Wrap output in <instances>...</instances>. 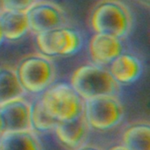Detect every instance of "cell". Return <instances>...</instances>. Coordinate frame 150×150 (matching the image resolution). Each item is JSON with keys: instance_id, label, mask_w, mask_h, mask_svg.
Returning <instances> with one entry per match:
<instances>
[{"instance_id": "1", "label": "cell", "mask_w": 150, "mask_h": 150, "mask_svg": "<svg viewBox=\"0 0 150 150\" xmlns=\"http://www.w3.org/2000/svg\"><path fill=\"white\" fill-rule=\"evenodd\" d=\"M133 23V14L121 0H100L89 15L93 33L110 34L123 40L131 34Z\"/></svg>"}, {"instance_id": "2", "label": "cell", "mask_w": 150, "mask_h": 150, "mask_svg": "<svg viewBox=\"0 0 150 150\" xmlns=\"http://www.w3.org/2000/svg\"><path fill=\"white\" fill-rule=\"evenodd\" d=\"M69 83L84 101L103 96H118L121 91V87L112 78L108 67L93 63L75 69Z\"/></svg>"}, {"instance_id": "3", "label": "cell", "mask_w": 150, "mask_h": 150, "mask_svg": "<svg viewBox=\"0 0 150 150\" xmlns=\"http://www.w3.org/2000/svg\"><path fill=\"white\" fill-rule=\"evenodd\" d=\"M18 80L27 94L38 96L57 80V67L51 57L41 53L23 57L15 69Z\"/></svg>"}, {"instance_id": "4", "label": "cell", "mask_w": 150, "mask_h": 150, "mask_svg": "<svg viewBox=\"0 0 150 150\" xmlns=\"http://www.w3.org/2000/svg\"><path fill=\"white\" fill-rule=\"evenodd\" d=\"M46 111L57 122L70 121L83 115L84 100L69 82H55L37 96Z\"/></svg>"}, {"instance_id": "5", "label": "cell", "mask_w": 150, "mask_h": 150, "mask_svg": "<svg viewBox=\"0 0 150 150\" xmlns=\"http://www.w3.org/2000/svg\"><path fill=\"white\" fill-rule=\"evenodd\" d=\"M35 44L39 53L49 57H71L81 51L84 36L80 30L66 25L36 34Z\"/></svg>"}, {"instance_id": "6", "label": "cell", "mask_w": 150, "mask_h": 150, "mask_svg": "<svg viewBox=\"0 0 150 150\" xmlns=\"http://www.w3.org/2000/svg\"><path fill=\"white\" fill-rule=\"evenodd\" d=\"M83 115L89 128L105 132L123 122L125 107L118 96H98L85 100Z\"/></svg>"}, {"instance_id": "7", "label": "cell", "mask_w": 150, "mask_h": 150, "mask_svg": "<svg viewBox=\"0 0 150 150\" xmlns=\"http://www.w3.org/2000/svg\"><path fill=\"white\" fill-rule=\"evenodd\" d=\"M29 31L36 35L67 25L64 10L49 0H36L26 10Z\"/></svg>"}, {"instance_id": "8", "label": "cell", "mask_w": 150, "mask_h": 150, "mask_svg": "<svg viewBox=\"0 0 150 150\" xmlns=\"http://www.w3.org/2000/svg\"><path fill=\"white\" fill-rule=\"evenodd\" d=\"M124 51V40L110 34L94 33L88 44V53L91 63L101 66L107 67Z\"/></svg>"}, {"instance_id": "9", "label": "cell", "mask_w": 150, "mask_h": 150, "mask_svg": "<svg viewBox=\"0 0 150 150\" xmlns=\"http://www.w3.org/2000/svg\"><path fill=\"white\" fill-rule=\"evenodd\" d=\"M112 78L120 86L133 84L144 72L142 61L137 56L124 51L107 66Z\"/></svg>"}, {"instance_id": "10", "label": "cell", "mask_w": 150, "mask_h": 150, "mask_svg": "<svg viewBox=\"0 0 150 150\" xmlns=\"http://www.w3.org/2000/svg\"><path fill=\"white\" fill-rule=\"evenodd\" d=\"M6 131H25L31 128V102L25 97L13 100L0 108Z\"/></svg>"}, {"instance_id": "11", "label": "cell", "mask_w": 150, "mask_h": 150, "mask_svg": "<svg viewBox=\"0 0 150 150\" xmlns=\"http://www.w3.org/2000/svg\"><path fill=\"white\" fill-rule=\"evenodd\" d=\"M88 130L89 126L82 115L70 121L57 122L52 132L61 144L76 150L83 146Z\"/></svg>"}, {"instance_id": "12", "label": "cell", "mask_w": 150, "mask_h": 150, "mask_svg": "<svg viewBox=\"0 0 150 150\" xmlns=\"http://www.w3.org/2000/svg\"><path fill=\"white\" fill-rule=\"evenodd\" d=\"M0 150H42V145L33 130L6 131L0 136Z\"/></svg>"}, {"instance_id": "13", "label": "cell", "mask_w": 150, "mask_h": 150, "mask_svg": "<svg viewBox=\"0 0 150 150\" xmlns=\"http://www.w3.org/2000/svg\"><path fill=\"white\" fill-rule=\"evenodd\" d=\"M0 21L7 41H18L30 32L26 11L5 10L0 14Z\"/></svg>"}, {"instance_id": "14", "label": "cell", "mask_w": 150, "mask_h": 150, "mask_svg": "<svg viewBox=\"0 0 150 150\" xmlns=\"http://www.w3.org/2000/svg\"><path fill=\"white\" fill-rule=\"evenodd\" d=\"M26 95L18 80L15 69L8 66L0 67V108L13 100L25 97Z\"/></svg>"}, {"instance_id": "15", "label": "cell", "mask_w": 150, "mask_h": 150, "mask_svg": "<svg viewBox=\"0 0 150 150\" xmlns=\"http://www.w3.org/2000/svg\"><path fill=\"white\" fill-rule=\"evenodd\" d=\"M122 144L128 150H150V126L138 123L127 127L122 134Z\"/></svg>"}, {"instance_id": "16", "label": "cell", "mask_w": 150, "mask_h": 150, "mask_svg": "<svg viewBox=\"0 0 150 150\" xmlns=\"http://www.w3.org/2000/svg\"><path fill=\"white\" fill-rule=\"evenodd\" d=\"M30 119L31 128L35 132H52L57 123V121L46 111L37 96L31 102Z\"/></svg>"}, {"instance_id": "17", "label": "cell", "mask_w": 150, "mask_h": 150, "mask_svg": "<svg viewBox=\"0 0 150 150\" xmlns=\"http://www.w3.org/2000/svg\"><path fill=\"white\" fill-rule=\"evenodd\" d=\"M5 10L26 11L36 0H3Z\"/></svg>"}, {"instance_id": "18", "label": "cell", "mask_w": 150, "mask_h": 150, "mask_svg": "<svg viewBox=\"0 0 150 150\" xmlns=\"http://www.w3.org/2000/svg\"><path fill=\"white\" fill-rule=\"evenodd\" d=\"M107 150H128L123 144H117V145H114L111 146L110 147H109Z\"/></svg>"}, {"instance_id": "19", "label": "cell", "mask_w": 150, "mask_h": 150, "mask_svg": "<svg viewBox=\"0 0 150 150\" xmlns=\"http://www.w3.org/2000/svg\"><path fill=\"white\" fill-rule=\"evenodd\" d=\"M5 41H6V38H5V35H4L2 24H1V21H0V45H2Z\"/></svg>"}, {"instance_id": "20", "label": "cell", "mask_w": 150, "mask_h": 150, "mask_svg": "<svg viewBox=\"0 0 150 150\" xmlns=\"http://www.w3.org/2000/svg\"><path fill=\"white\" fill-rule=\"evenodd\" d=\"M5 132V124H4V120L1 115V112H0V136H1Z\"/></svg>"}, {"instance_id": "21", "label": "cell", "mask_w": 150, "mask_h": 150, "mask_svg": "<svg viewBox=\"0 0 150 150\" xmlns=\"http://www.w3.org/2000/svg\"><path fill=\"white\" fill-rule=\"evenodd\" d=\"M76 150H100V149L96 146H81V147H79Z\"/></svg>"}, {"instance_id": "22", "label": "cell", "mask_w": 150, "mask_h": 150, "mask_svg": "<svg viewBox=\"0 0 150 150\" xmlns=\"http://www.w3.org/2000/svg\"><path fill=\"white\" fill-rule=\"evenodd\" d=\"M5 11V6H4V1L0 0V14Z\"/></svg>"}]
</instances>
